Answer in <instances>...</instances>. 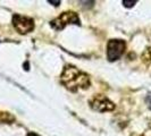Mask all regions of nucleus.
Instances as JSON below:
<instances>
[{"mask_svg": "<svg viewBox=\"0 0 151 136\" xmlns=\"http://www.w3.org/2000/svg\"><path fill=\"white\" fill-rule=\"evenodd\" d=\"M61 83L64 84L68 90L75 92L78 89H88L90 86L89 76L83 72L78 70L74 66H66L63 75L60 77Z\"/></svg>", "mask_w": 151, "mask_h": 136, "instance_id": "obj_1", "label": "nucleus"}, {"mask_svg": "<svg viewBox=\"0 0 151 136\" xmlns=\"http://www.w3.org/2000/svg\"><path fill=\"white\" fill-rule=\"evenodd\" d=\"M69 24H75V25L81 24L80 23V17L74 11H65V13L60 14V16H58L56 19H53L52 22L50 23V25L57 31L64 30Z\"/></svg>", "mask_w": 151, "mask_h": 136, "instance_id": "obj_2", "label": "nucleus"}, {"mask_svg": "<svg viewBox=\"0 0 151 136\" xmlns=\"http://www.w3.org/2000/svg\"><path fill=\"white\" fill-rule=\"evenodd\" d=\"M13 25L17 30V32L21 34H26L34 30V21L30 17L18 15V14H15L13 16Z\"/></svg>", "mask_w": 151, "mask_h": 136, "instance_id": "obj_3", "label": "nucleus"}, {"mask_svg": "<svg viewBox=\"0 0 151 136\" xmlns=\"http://www.w3.org/2000/svg\"><path fill=\"white\" fill-rule=\"evenodd\" d=\"M125 50V42L123 40H110L107 44V58L109 61L121 58Z\"/></svg>", "mask_w": 151, "mask_h": 136, "instance_id": "obj_4", "label": "nucleus"}, {"mask_svg": "<svg viewBox=\"0 0 151 136\" xmlns=\"http://www.w3.org/2000/svg\"><path fill=\"white\" fill-rule=\"evenodd\" d=\"M91 107L100 112H105V111H111L115 109V105L113 102L107 99L104 95H98L91 101Z\"/></svg>", "mask_w": 151, "mask_h": 136, "instance_id": "obj_5", "label": "nucleus"}, {"mask_svg": "<svg viewBox=\"0 0 151 136\" xmlns=\"http://www.w3.org/2000/svg\"><path fill=\"white\" fill-rule=\"evenodd\" d=\"M136 4V1L134 0V1H126V0H124L123 1V5L125 6V7H127V8H131V7H133L134 5Z\"/></svg>", "mask_w": 151, "mask_h": 136, "instance_id": "obj_6", "label": "nucleus"}, {"mask_svg": "<svg viewBox=\"0 0 151 136\" xmlns=\"http://www.w3.org/2000/svg\"><path fill=\"white\" fill-rule=\"evenodd\" d=\"M48 2L49 4H51V5H53V6H58V5H60V1H53V0H48Z\"/></svg>", "mask_w": 151, "mask_h": 136, "instance_id": "obj_7", "label": "nucleus"}, {"mask_svg": "<svg viewBox=\"0 0 151 136\" xmlns=\"http://www.w3.org/2000/svg\"><path fill=\"white\" fill-rule=\"evenodd\" d=\"M27 136H39V135H38V134H35V133H30Z\"/></svg>", "mask_w": 151, "mask_h": 136, "instance_id": "obj_8", "label": "nucleus"}]
</instances>
